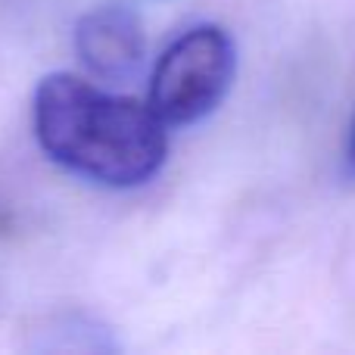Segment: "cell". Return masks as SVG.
Segmentation results:
<instances>
[{
	"instance_id": "cell-3",
	"label": "cell",
	"mask_w": 355,
	"mask_h": 355,
	"mask_svg": "<svg viewBox=\"0 0 355 355\" xmlns=\"http://www.w3.org/2000/svg\"><path fill=\"white\" fill-rule=\"evenodd\" d=\"M144 28L135 12L122 6H103L78 19L75 25V50L87 72L106 81H122L144 62Z\"/></svg>"
},
{
	"instance_id": "cell-4",
	"label": "cell",
	"mask_w": 355,
	"mask_h": 355,
	"mask_svg": "<svg viewBox=\"0 0 355 355\" xmlns=\"http://www.w3.org/2000/svg\"><path fill=\"white\" fill-rule=\"evenodd\" d=\"M346 166H349V172L355 175V116L349 125V137H346Z\"/></svg>"
},
{
	"instance_id": "cell-1",
	"label": "cell",
	"mask_w": 355,
	"mask_h": 355,
	"mask_svg": "<svg viewBox=\"0 0 355 355\" xmlns=\"http://www.w3.org/2000/svg\"><path fill=\"white\" fill-rule=\"evenodd\" d=\"M31 119L56 166L103 187H141L168 159V125L150 100L110 94L72 72L37 85Z\"/></svg>"
},
{
	"instance_id": "cell-2",
	"label": "cell",
	"mask_w": 355,
	"mask_h": 355,
	"mask_svg": "<svg viewBox=\"0 0 355 355\" xmlns=\"http://www.w3.org/2000/svg\"><path fill=\"white\" fill-rule=\"evenodd\" d=\"M237 75V47L221 25L187 28L159 56L150 78V106L166 125H193L212 116Z\"/></svg>"
}]
</instances>
